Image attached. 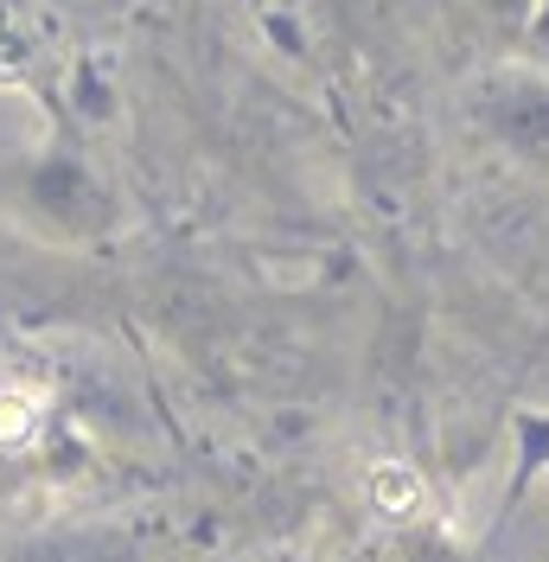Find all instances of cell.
<instances>
[{
    "mask_svg": "<svg viewBox=\"0 0 549 562\" xmlns=\"http://www.w3.org/2000/svg\"><path fill=\"white\" fill-rule=\"evenodd\" d=\"M371 498H378L383 512H410L415 505V473L410 467H378V473H371Z\"/></svg>",
    "mask_w": 549,
    "mask_h": 562,
    "instance_id": "6da1fadb",
    "label": "cell"
}]
</instances>
